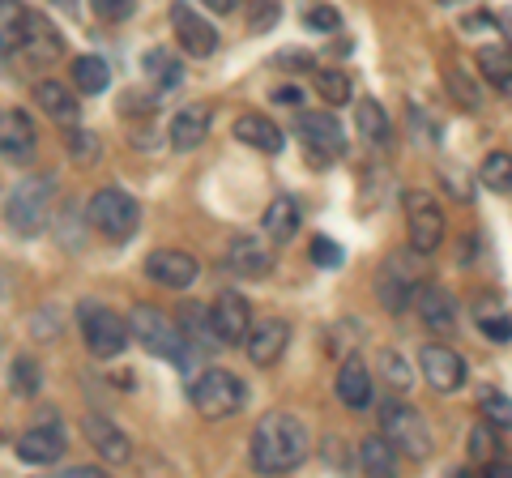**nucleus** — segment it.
I'll return each mask as SVG.
<instances>
[{
  "label": "nucleus",
  "instance_id": "obj_24",
  "mask_svg": "<svg viewBox=\"0 0 512 478\" xmlns=\"http://www.w3.org/2000/svg\"><path fill=\"white\" fill-rule=\"evenodd\" d=\"M414 304H419V316H423V325H427L431 333H453V325H457V304H453V295H448L444 286H423Z\"/></svg>",
  "mask_w": 512,
  "mask_h": 478
},
{
  "label": "nucleus",
  "instance_id": "obj_26",
  "mask_svg": "<svg viewBox=\"0 0 512 478\" xmlns=\"http://www.w3.org/2000/svg\"><path fill=\"white\" fill-rule=\"evenodd\" d=\"M338 402L346 410H367L372 406V372L359 359H346L338 372Z\"/></svg>",
  "mask_w": 512,
  "mask_h": 478
},
{
  "label": "nucleus",
  "instance_id": "obj_4",
  "mask_svg": "<svg viewBox=\"0 0 512 478\" xmlns=\"http://www.w3.org/2000/svg\"><path fill=\"white\" fill-rule=\"evenodd\" d=\"M52 197H56V180L52 175H26L9 188L5 201V218L18 235H39L52 218Z\"/></svg>",
  "mask_w": 512,
  "mask_h": 478
},
{
  "label": "nucleus",
  "instance_id": "obj_47",
  "mask_svg": "<svg viewBox=\"0 0 512 478\" xmlns=\"http://www.w3.org/2000/svg\"><path fill=\"white\" fill-rule=\"evenodd\" d=\"M274 103H278V107H299L303 94H299L295 86H278V90H274Z\"/></svg>",
  "mask_w": 512,
  "mask_h": 478
},
{
  "label": "nucleus",
  "instance_id": "obj_52",
  "mask_svg": "<svg viewBox=\"0 0 512 478\" xmlns=\"http://www.w3.org/2000/svg\"><path fill=\"white\" fill-rule=\"evenodd\" d=\"M504 22H508V26H512V13H504ZM508 35H512V30H508Z\"/></svg>",
  "mask_w": 512,
  "mask_h": 478
},
{
  "label": "nucleus",
  "instance_id": "obj_46",
  "mask_svg": "<svg viewBox=\"0 0 512 478\" xmlns=\"http://www.w3.org/2000/svg\"><path fill=\"white\" fill-rule=\"evenodd\" d=\"M312 261H316L320 269H333V265H342V248L333 244V239L316 235V239H312Z\"/></svg>",
  "mask_w": 512,
  "mask_h": 478
},
{
  "label": "nucleus",
  "instance_id": "obj_35",
  "mask_svg": "<svg viewBox=\"0 0 512 478\" xmlns=\"http://www.w3.org/2000/svg\"><path fill=\"white\" fill-rule=\"evenodd\" d=\"M39 385H43V372H39V363L35 359H13L9 363V389L18 393V397H35L39 393Z\"/></svg>",
  "mask_w": 512,
  "mask_h": 478
},
{
  "label": "nucleus",
  "instance_id": "obj_7",
  "mask_svg": "<svg viewBox=\"0 0 512 478\" xmlns=\"http://www.w3.org/2000/svg\"><path fill=\"white\" fill-rule=\"evenodd\" d=\"M77 325H82V342L94 359H116L124 355L128 338H133V325L120 321L111 308L103 304H82L77 308Z\"/></svg>",
  "mask_w": 512,
  "mask_h": 478
},
{
  "label": "nucleus",
  "instance_id": "obj_40",
  "mask_svg": "<svg viewBox=\"0 0 512 478\" xmlns=\"http://www.w3.org/2000/svg\"><path fill=\"white\" fill-rule=\"evenodd\" d=\"M478 329L487 333V342H500V346L512 342V316L500 312V308H495V316L487 308H478Z\"/></svg>",
  "mask_w": 512,
  "mask_h": 478
},
{
  "label": "nucleus",
  "instance_id": "obj_19",
  "mask_svg": "<svg viewBox=\"0 0 512 478\" xmlns=\"http://www.w3.org/2000/svg\"><path fill=\"white\" fill-rule=\"evenodd\" d=\"M13 453H18L26 466H56V461L64 457V436L56 432V427H30V432H22L18 440H13Z\"/></svg>",
  "mask_w": 512,
  "mask_h": 478
},
{
  "label": "nucleus",
  "instance_id": "obj_15",
  "mask_svg": "<svg viewBox=\"0 0 512 478\" xmlns=\"http://www.w3.org/2000/svg\"><path fill=\"white\" fill-rule=\"evenodd\" d=\"M286 342H291V325L286 321H256L252 333H248V342H244V355L252 368H274V363L282 359V350Z\"/></svg>",
  "mask_w": 512,
  "mask_h": 478
},
{
  "label": "nucleus",
  "instance_id": "obj_42",
  "mask_svg": "<svg viewBox=\"0 0 512 478\" xmlns=\"http://www.w3.org/2000/svg\"><path fill=\"white\" fill-rule=\"evenodd\" d=\"M380 368H384V380H389L393 389H410V368H406V359L402 355H393V350H384L380 355Z\"/></svg>",
  "mask_w": 512,
  "mask_h": 478
},
{
  "label": "nucleus",
  "instance_id": "obj_16",
  "mask_svg": "<svg viewBox=\"0 0 512 478\" xmlns=\"http://www.w3.org/2000/svg\"><path fill=\"white\" fill-rule=\"evenodd\" d=\"M227 269L239 278H265L274 269V248L261 235H235L227 244Z\"/></svg>",
  "mask_w": 512,
  "mask_h": 478
},
{
  "label": "nucleus",
  "instance_id": "obj_30",
  "mask_svg": "<svg viewBox=\"0 0 512 478\" xmlns=\"http://www.w3.org/2000/svg\"><path fill=\"white\" fill-rule=\"evenodd\" d=\"M355 124H359V137L372 141V146H389L393 141V124H389V116H384V107L376 99H359Z\"/></svg>",
  "mask_w": 512,
  "mask_h": 478
},
{
  "label": "nucleus",
  "instance_id": "obj_31",
  "mask_svg": "<svg viewBox=\"0 0 512 478\" xmlns=\"http://www.w3.org/2000/svg\"><path fill=\"white\" fill-rule=\"evenodd\" d=\"M478 69H483V77L500 94H512V52L508 47H483V52H478Z\"/></svg>",
  "mask_w": 512,
  "mask_h": 478
},
{
  "label": "nucleus",
  "instance_id": "obj_32",
  "mask_svg": "<svg viewBox=\"0 0 512 478\" xmlns=\"http://www.w3.org/2000/svg\"><path fill=\"white\" fill-rule=\"evenodd\" d=\"M73 86L82 94H103L111 86V69L99 56H77L73 60Z\"/></svg>",
  "mask_w": 512,
  "mask_h": 478
},
{
  "label": "nucleus",
  "instance_id": "obj_36",
  "mask_svg": "<svg viewBox=\"0 0 512 478\" xmlns=\"http://www.w3.org/2000/svg\"><path fill=\"white\" fill-rule=\"evenodd\" d=\"M470 457L478 466H491V461H500V427H491L483 419V427H474L470 432Z\"/></svg>",
  "mask_w": 512,
  "mask_h": 478
},
{
  "label": "nucleus",
  "instance_id": "obj_22",
  "mask_svg": "<svg viewBox=\"0 0 512 478\" xmlns=\"http://www.w3.org/2000/svg\"><path fill=\"white\" fill-rule=\"evenodd\" d=\"M303 227V205L295 197H274L261 218V231L269 235V244H291Z\"/></svg>",
  "mask_w": 512,
  "mask_h": 478
},
{
  "label": "nucleus",
  "instance_id": "obj_25",
  "mask_svg": "<svg viewBox=\"0 0 512 478\" xmlns=\"http://www.w3.org/2000/svg\"><path fill=\"white\" fill-rule=\"evenodd\" d=\"M235 137L244 141V146L252 150H261V154H278L286 146V137L274 120H265V116H256V111H244V116L235 120Z\"/></svg>",
  "mask_w": 512,
  "mask_h": 478
},
{
  "label": "nucleus",
  "instance_id": "obj_50",
  "mask_svg": "<svg viewBox=\"0 0 512 478\" xmlns=\"http://www.w3.org/2000/svg\"><path fill=\"white\" fill-rule=\"evenodd\" d=\"M205 9H214V13H235L239 9V0H201Z\"/></svg>",
  "mask_w": 512,
  "mask_h": 478
},
{
  "label": "nucleus",
  "instance_id": "obj_11",
  "mask_svg": "<svg viewBox=\"0 0 512 478\" xmlns=\"http://www.w3.org/2000/svg\"><path fill=\"white\" fill-rule=\"evenodd\" d=\"M146 278L167 286V291H188L192 282L201 278V265L192 252H180V248H154L146 257Z\"/></svg>",
  "mask_w": 512,
  "mask_h": 478
},
{
  "label": "nucleus",
  "instance_id": "obj_12",
  "mask_svg": "<svg viewBox=\"0 0 512 478\" xmlns=\"http://www.w3.org/2000/svg\"><path fill=\"white\" fill-rule=\"evenodd\" d=\"M419 368L427 376V385L436 393H457L461 385H466V359L457 355V350H448L440 342H431L419 350Z\"/></svg>",
  "mask_w": 512,
  "mask_h": 478
},
{
  "label": "nucleus",
  "instance_id": "obj_21",
  "mask_svg": "<svg viewBox=\"0 0 512 478\" xmlns=\"http://www.w3.org/2000/svg\"><path fill=\"white\" fill-rule=\"evenodd\" d=\"M86 440H90V449L107 461V466H124V461L133 457V444H128V436L111 419H99V414H90V419H86Z\"/></svg>",
  "mask_w": 512,
  "mask_h": 478
},
{
  "label": "nucleus",
  "instance_id": "obj_44",
  "mask_svg": "<svg viewBox=\"0 0 512 478\" xmlns=\"http://www.w3.org/2000/svg\"><path fill=\"white\" fill-rule=\"evenodd\" d=\"M69 150H73L77 163H94V158H99V141H94V133H86V129H69Z\"/></svg>",
  "mask_w": 512,
  "mask_h": 478
},
{
  "label": "nucleus",
  "instance_id": "obj_33",
  "mask_svg": "<svg viewBox=\"0 0 512 478\" xmlns=\"http://www.w3.org/2000/svg\"><path fill=\"white\" fill-rule=\"evenodd\" d=\"M478 180H483L491 193H512V154L508 150H491L478 167Z\"/></svg>",
  "mask_w": 512,
  "mask_h": 478
},
{
  "label": "nucleus",
  "instance_id": "obj_41",
  "mask_svg": "<svg viewBox=\"0 0 512 478\" xmlns=\"http://www.w3.org/2000/svg\"><path fill=\"white\" fill-rule=\"evenodd\" d=\"M303 26L316 30V35H333V30H342V18H338V9H329V5H312L303 13Z\"/></svg>",
  "mask_w": 512,
  "mask_h": 478
},
{
  "label": "nucleus",
  "instance_id": "obj_38",
  "mask_svg": "<svg viewBox=\"0 0 512 478\" xmlns=\"http://www.w3.org/2000/svg\"><path fill=\"white\" fill-rule=\"evenodd\" d=\"M478 410H483V419H487L491 427H500V432H512V397H504V393H483Z\"/></svg>",
  "mask_w": 512,
  "mask_h": 478
},
{
  "label": "nucleus",
  "instance_id": "obj_28",
  "mask_svg": "<svg viewBox=\"0 0 512 478\" xmlns=\"http://www.w3.org/2000/svg\"><path fill=\"white\" fill-rule=\"evenodd\" d=\"M397 444L389 440V436H367L363 444H359V466H363V474H372V478H389L393 470H397Z\"/></svg>",
  "mask_w": 512,
  "mask_h": 478
},
{
  "label": "nucleus",
  "instance_id": "obj_53",
  "mask_svg": "<svg viewBox=\"0 0 512 478\" xmlns=\"http://www.w3.org/2000/svg\"><path fill=\"white\" fill-rule=\"evenodd\" d=\"M440 5H453V0H440Z\"/></svg>",
  "mask_w": 512,
  "mask_h": 478
},
{
  "label": "nucleus",
  "instance_id": "obj_9",
  "mask_svg": "<svg viewBox=\"0 0 512 478\" xmlns=\"http://www.w3.org/2000/svg\"><path fill=\"white\" fill-rule=\"evenodd\" d=\"M295 137H299V146L312 154V163H333V158L346 154V133L329 111H299Z\"/></svg>",
  "mask_w": 512,
  "mask_h": 478
},
{
  "label": "nucleus",
  "instance_id": "obj_1",
  "mask_svg": "<svg viewBox=\"0 0 512 478\" xmlns=\"http://www.w3.org/2000/svg\"><path fill=\"white\" fill-rule=\"evenodd\" d=\"M303 457H308V427L295 414L274 410L256 423L248 444V461L256 466V474H291L303 466Z\"/></svg>",
  "mask_w": 512,
  "mask_h": 478
},
{
  "label": "nucleus",
  "instance_id": "obj_14",
  "mask_svg": "<svg viewBox=\"0 0 512 478\" xmlns=\"http://www.w3.org/2000/svg\"><path fill=\"white\" fill-rule=\"evenodd\" d=\"M171 26H175V39L180 47L192 56V60H205L218 52V30L201 18V13H192L188 5H171Z\"/></svg>",
  "mask_w": 512,
  "mask_h": 478
},
{
  "label": "nucleus",
  "instance_id": "obj_34",
  "mask_svg": "<svg viewBox=\"0 0 512 478\" xmlns=\"http://www.w3.org/2000/svg\"><path fill=\"white\" fill-rule=\"evenodd\" d=\"M444 86H448V94H453L457 107H466V111L483 107V90H478V82L466 69H444Z\"/></svg>",
  "mask_w": 512,
  "mask_h": 478
},
{
  "label": "nucleus",
  "instance_id": "obj_6",
  "mask_svg": "<svg viewBox=\"0 0 512 478\" xmlns=\"http://www.w3.org/2000/svg\"><path fill=\"white\" fill-rule=\"evenodd\" d=\"M86 214H90L94 227H99L107 239H116V244L133 239L141 227V205L133 193H124V188H99V193L90 197Z\"/></svg>",
  "mask_w": 512,
  "mask_h": 478
},
{
  "label": "nucleus",
  "instance_id": "obj_37",
  "mask_svg": "<svg viewBox=\"0 0 512 478\" xmlns=\"http://www.w3.org/2000/svg\"><path fill=\"white\" fill-rule=\"evenodd\" d=\"M316 90H320V99H325L329 107H342V103L355 99V94H350V77L338 73V69H320L316 73Z\"/></svg>",
  "mask_w": 512,
  "mask_h": 478
},
{
  "label": "nucleus",
  "instance_id": "obj_48",
  "mask_svg": "<svg viewBox=\"0 0 512 478\" xmlns=\"http://www.w3.org/2000/svg\"><path fill=\"white\" fill-rule=\"evenodd\" d=\"M60 478H103V470L99 466H69Z\"/></svg>",
  "mask_w": 512,
  "mask_h": 478
},
{
  "label": "nucleus",
  "instance_id": "obj_49",
  "mask_svg": "<svg viewBox=\"0 0 512 478\" xmlns=\"http://www.w3.org/2000/svg\"><path fill=\"white\" fill-rule=\"evenodd\" d=\"M278 65H282V69H308V56H303V52H286Z\"/></svg>",
  "mask_w": 512,
  "mask_h": 478
},
{
  "label": "nucleus",
  "instance_id": "obj_45",
  "mask_svg": "<svg viewBox=\"0 0 512 478\" xmlns=\"http://www.w3.org/2000/svg\"><path fill=\"white\" fill-rule=\"evenodd\" d=\"M274 22H278V0H256L248 13V26L256 35H265V30H274Z\"/></svg>",
  "mask_w": 512,
  "mask_h": 478
},
{
  "label": "nucleus",
  "instance_id": "obj_8",
  "mask_svg": "<svg viewBox=\"0 0 512 478\" xmlns=\"http://www.w3.org/2000/svg\"><path fill=\"white\" fill-rule=\"evenodd\" d=\"M380 427H384V436L397 444V453H402L406 461H423L431 453V427L414 406L393 402L389 397V402L380 406Z\"/></svg>",
  "mask_w": 512,
  "mask_h": 478
},
{
  "label": "nucleus",
  "instance_id": "obj_2",
  "mask_svg": "<svg viewBox=\"0 0 512 478\" xmlns=\"http://www.w3.org/2000/svg\"><path fill=\"white\" fill-rule=\"evenodd\" d=\"M128 325H133V338L150 350V355L158 359H175L180 368H192L197 363V355H205V350H197L188 338H184V329H175L171 321L158 308L150 304H137L133 316H128Z\"/></svg>",
  "mask_w": 512,
  "mask_h": 478
},
{
  "label": "nucleus",
  "instance_id": "obj_23",
  "mask_svg": "<svg viewBox=\"0 0 512 478\" xmlns=\"http://www.w3.org/2000/svg\"><path fill=\"white\" fill-rule=\"evenodd\" d=\"M35 99H39V107L47 111V120H52V124H60V129H77L82 103L73 99L69 86H60V82H39V86H35Z\"/></svg>",
  "mask_w": 512,
  "mask_h": 478
},
{
  "label": "nucleus",
  "instance_id": "obj_10",
  "mask_svg": "<svg viewBox=\"0 0 512 478\" xmlns=\"http://www.w3.org/2000/svg\"><path fill=\"white\" fill-rule=\"evenodd\" d=\"M406 227H410V248H419L423 257L436 252L444 244V210L436 205V197L427 193H406Z\"/></svg>",
  "mask_w": 512,
  "mask_h": 478
},
{
  "label": "nucleus",
  "instance_id": "obj_17",
  "mask_svg": "<svg viewBox=\"0 0 512 478\" xmlns=\"http://www.w3.org/2000/svg\"><path fill=\"white\" fill-rule=\"evenodd\" d=\"M210 124H214V107L210 103H188L175 111V120H171V146L188 154V150H197L205 137H210Z\"/></svg>",
  "mask_w": 512,
  "mask_h": 478
},
{
  "label": "nucleus",
  "instance_id": "obj_18",
  "mask_svg": "<svg viewBox=\"0 0 512 478\" xmlns=\"http://www.w3.org/2000/svg\"><path fill=\"white\" fill-rule=\"evenodd\" d=\"M0 150H5V158L18 167L35 158V124H30L26 111L9 107L5 116H0Z\"/></svg>",
  "mask_w": 512,
  "mask_h": 478
},
{
  "label": "nucleus",
  "instance_id": "obj_51",
  "mask_svg": "<svg viewBox=\"0 0 512 478\" xmlns=\"http://www.w3.org/2000/svg\"><path fill=\"white\" fill-rule=\"evenodd\" d=\"M491 478H512V461H491V466H483Z\"/></svg>",
  "mask_w": 512,
  "mask_h": 478
},
{
  "label": "nucleus",
  "instance_id": "obj_27",
  "mask_svg": "<svg viewBox=\"0 0 512 478\" xmlns=\"http://www.w3.org/2000/svg\"><path fill=\"white\" fill-rule=\"evenodd\" d=\"M180 329H184V338L197 346V350H218L222 346V338H218V329H214V316H210V308H201V304H184L180 308Z\"/></svg>",
  "mask_w": 512,
  "mask_h": 478
},
{
  "label": "nucleus",
  "instance_id": "obj_43",
  "mask_svg": "<svg viewBox=\"0 0 512 478\" xmlns=\"http://www.w3.org/2000/svg\"><path fill=\"white\" fill-rule=\"evenodd\" d=\"M90 9H94V18H103V22H124V18H133L137 0H90Z\"/></svg>",
  "mask_w": 512,
  "mask_h": 478
},
{
  "label": "nucleus",
  "instance_id": "obj_13",
  "mask_svg": "<svg viewBox=\"0 0 512 478\" xmlns=\"http://www.w3.org/2000/svg\"><path fill=\"white\" fill-rule=\"evenodd\" d=\"M210 316H214V329H218L222 346H244L248 342V333H252V308H248L244 295L222 291L214 304H210Z\"/></svg>",
  "mask_w": 512,
  "mask_h": 478
},
{
  "label": "nucleus",
  "instance_id": "obj_20",
  "mask_svg": "<svg viewBox=\"0 0 512 478\" xmlns=\"http://www.w3.org/2000/svg\"><path fill=\"white\" fill-rule=\"evenodd\" d=\"M64 52V39L60 30L43 18V13H30L26 18V39H22V60H30V65H52V60Z\"/></svg>",
  "mask_w": 512,
  "mask_h": 478
},
{
  "label": "nucleus",
  "instance_id": "obj_5",
  "mask_svg": "<svg viewBox=\"0 0 512 478\" xmlns=\"http://www.w3.org/2000/svg\"><path fill=\"white\" fill-rule=\"evenodd\" d=\"M188 397H192V410H197L201 419H231V414L244 410L248 389H244V380L227 368H205L188 385Z\"/></svg>",
  "mask_w": 512,
  "mask_h": 478
},
{
  "label": "nucleus",
  "instance_id": "obj_29",
  "mask_svg": "<svg viewBox=\"0 0 512 478\" xmlns=\"http://www.w3.org/2000/svg\"><path fill=\"white\" fill-rule=\"evenodd\" d=\"M26 18L30 13L18 5V0H0V47H5V60L13 65L22 52V39H26Z\"/></svg>",
  "mask_w": 512,
  "mask_h": 478
},
{
  "label": "nucleus",
  "instance_id": "obj_39",
  "mask_svg": "<svg viewBox=\"0 0 512 478\" xmlns=\"http://www.w3.org/2000/svg\"><path fill=\"white\" fill-rule=\"evenodd\" d=\"M146 73L154 77L158 86H180V77H184V69L175 65L171 52H150V56H146Z\"/></svg>",
  "mask_w": 512,
  "mask_h": 478
},
{
  "label": "nucleus",
  "instance_id": "obj_3",
  "mask_svg": "<svg viewBox=\"0 0 512 478\" xmlns=\"http://www.w3.org/2000/svg\"><path fill=\"white\" fill-rule=\"evenodd\" d=\"M423 291V252L410 248V252H393L384 257L380 274H376V299L384 312H406L414 299Z\"/></svg>",
  "mask_w": 512,
  "mask_h": 478
}]
</instances>
